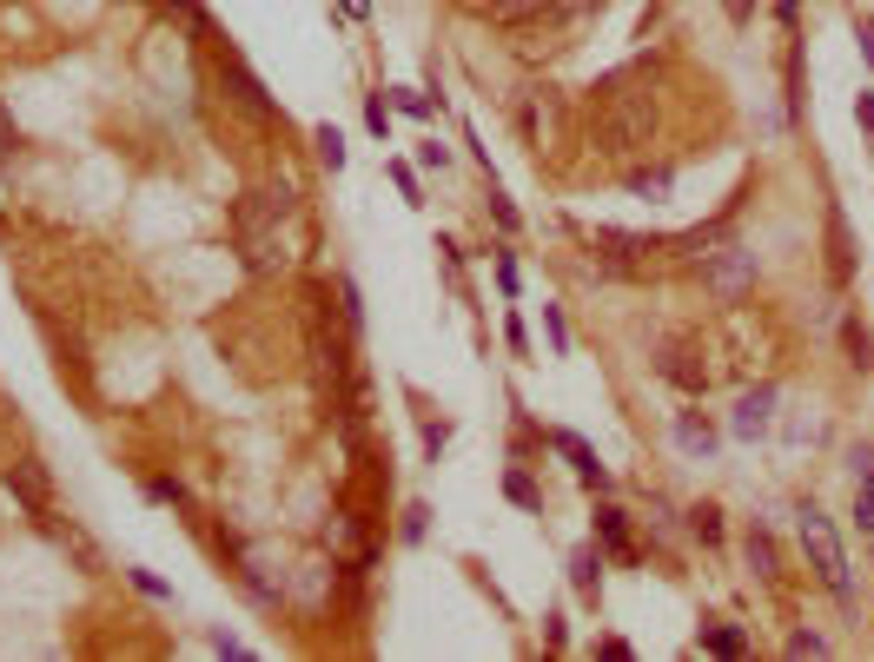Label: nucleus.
<instances>
[{"label": "nucleus", "instance_id": "37", "mask_svg": "<svg viewBox=\"0 0 874 662\" xmlns=\"http://www.w3.org/2000/svg\"><path fill=\"white\" fill-rule=\"evenodd\" d=\"M855 119H862V126L874 133V93H862V99H855Z\"/></svg>", "mask_w": 874, "mask_h": 662}, {"label": "nucleus", "instance_id": "31", "mask_svg": "<svg viewBox=\"0 0 874 662\" xmlns=\"http://www.w3.org/2000/svg\"><path fill=\"white\" fill-rule=\"evenodd\" d=\"M491 212H497V225H504V232H517V212H510V199H504V192H491Z\"/></svg>", "mask_w": 874, "mask_h": 662}, {"label": "nucleus", "instance_id": "33", "mask_svg": "<svg viewBox=\"0 0 874 662\" xmlns=\"http://www.w3.org/2000/svg\"><path fill=\"white\" fill-rule=\"evenodd\" d=\"M13 146H20V133H13V113H7V106H0V159H7V153H13Z\"/></svg>", "mask_w": 874, "mask_h": 662}, {"label": "nucleus", "instance_id": "28", "mask_svg": "<svg viewBox=\"0 0 874 662\" xmlns=\"http://www.w3.org/2000/svg\"><path fill=\"white\" fill-rule=\"evenodd\" d=\"M365 126H371V133H378V139H385V126H391V113H385V99H378V93H371V99H365Z\"/></svg>", "mask_w": 874, "mask_h": 662}, {"label": "nucleus", "instance_id": "20", "mask_svg": "<svg viewBox=\"0 0 874 662\" xmlns=\"http://www.w3.org/2000/svg\"><path fill=\"white\" fill-rule=\"evenodd\" d=\"M689 530H696L703 544H723V511H716V504H696V511H689Z\"/></svg>", "mask_w": 874, "mask_h": 662}, {"label": "nucleus", "instance_id": "32", "mask_svg": "<svg viewBox=\"0 0 874 662\" xmlns=\"http://www.w3.org/2000/svg\"><path fill=\"white\" fill-rule=\"evenodd\" d=\"M822 650H829L822 637H789V656H822Z\"/></svg>", "mask_w": 874, "mask_h": 662}, {"label": "nucleus", "instance_id": "24", "mask_svg": "<svg viewBox=\"0 0 874 662\" xmlns=\"http://www.w3.org/2000/svg\"><path fill=\"white\" fill-rule=\"evenodd\" d=\"M146 497H152V504H172V511H186V491H179L172 477H146Z\"/></svg>", "mask_w": 874, "mask_h": 662}, {"label": "nucleus", "instance_id": "21", "mask_svg": "<svg viewBox=\"0 0 874 662\" xmlns=\"http://www.w3.org/2000/svg\"><path fill=\"white\" fill-rule=\"evenodd\" d=\"M630 192H643V199H663V192H670V166H656V172H630Z\"/></svg>", "mask_w": 874, "mask_h": 662}, {"label": "nucleus", "instance_id": "39", "mask_svg": "<svg viewBox=\"0 0 874 662\" xmlns=\"http://www.w3.org/2000/svg\"><path fill=\"white\" fill-rule=\"evenodd\" d=\"M862 53H868V66H874V27H862Z\"/></svg>", "mask_w": 874, "mask_h": 662}, {"label": "nucleus", "instance_id": "36", "mask_svg": "<svg viewBox=\"0 0 874 662\" xmlns=\"http://www.w3.org/2000/svg\"><path fill=\"white\" fill-rule=\"evenodd\" d=\"M855 477H874V444H862V451H855Z\"/></svg>", "mask_w": 874, "mask_h": 662}, {"label": "nucleus", "instance_id": "26", "mask_svg": "<svg viewBox=\"0 0 874 662\" xmlns=\"http://www.w3.org/2000/svg\"><path fill=\"white\" fill-rule=\"evenodd\" d=\"M855 517H862V530H874V477L855 484Z\"/></svg>", "mask_w": 874, "mask_h": 662}, {"label": "nucleus", "instance_id": "1", "mask_svg": "<svg viewBox=\"0 0 874 662\" xmlns=\"http://www.w3.org/2000/svg\"><path fill=\"white\" fill-rule=\"evenodd\" d=\"M650 133H656V99H650V86L610 80L603 99H597V113H590V146H597L603 159H630V153L650 146Z\"/></svg>", "mask_w": 874, "mask_h": 662}, {"label": "nucleus", "instance_id": "12", "mask_svg": "<svg viewBox=\"0 0 874 662\" xmlns=\"http://www.w3.org/2000/svg\"><path fill=\"white\" fill-rule=\"evenodd\" d=\"M597 537H603V550L630 557V517H623L617 504H603V511H597Z\"/></svg>", "mask_w": 874, "mask_h": 662}, {"label": "nucleus", "instance_id": "18", "mask_svg": "<svg viewBox=\"0 0 874 662\" xmlns=\"http://www.w3.org/2000/svg\"><path fill=\"white\" fill-rule=\"evenodd\" d=\"M491 13H497L504 27H517V20H544L550 0H491Z\"/></svg>", "mask_w": 874, "mask_h": 662}, {"label": "nucleus", "instance_id": "30", "mask_svg": "<svg viewBox=\"0 0 874 662\" xmlns=\"http://www.w3.org/2000/svg\"><path fill=\"white\" fill-rule=\"evenodd\" d=\"M398 106H404L411 119H431V99H424V93H398Z\"/></svg>", "mask_w": 874, "mask_h": 662}, {"label": "nucleus", "instance_id": "25", "mask_svg": "<svg viewBox=\"0 0 874 662\" xmlns=\"http://www.w3.org/2000/svg\"><path fill=\"white\" fill-rule=\"evenodd\" d=\"M159 7H166L172 20H186V27H199V33H206V7H199V0H159Z\"/></svg>", "mask_w": 874, "mask_h": 662}, {"label": "nucleus", "instance_id": "34", "mask_svg": "<svg viewBox=\"0 0 874 662\" xmlns=\"http://www.w3.org/2000/svg\"><path fill=\"white\" fill-rule=\"evenodd\" d=\"M418 159H424V166H451V153H444L438 139H424V146H418Z\"/></svg>", "mask_w": 874, "mask_h": 662}, {"label": "nucleus", "instance_id": "7", "mask_svg": "<svg viewBox=\"0 0 874 662\" xmlns=\"http://www.w3.org/2000/svg\"><path fill=\"white\" fill-rule=\"evenodd\" d=\"M656 371H663L670 385H683V391H703V385H709L696 338H670V345H663V358H656Z\"/></svg>", "mask_w": 874, "mask_h": 662}, {"label": "nucleus", "instance_id": "16", "mask_svg": "<svg viewBox=\"0 0 874 662\" xmlns=\"http://www.w3.org/2000/svg\"><path fill=\"white\" fill-rule=\"evenodd\" d=\"M703 650H709V656H743V650H749V637H743V630H729V623H709V630H703Z\"/></svg>", "mask_w": 874, "mask_h": 662}, {"label": "nucleus", "instance_id": "15", "mask_svg": "<svg viewBox=\"0 0 874 662\" xmlns=\"http://www.w3.org/2000/svg\"><path fill=\"white\" fill-rule=\"evenodd\" d=\"M749 570L769 577V584L782 577V570H776V537H769V530H749Z\"/></svg>", "mask_w": 874, "mask_h": 662}, {"label": "nucleus", "instance_id": "8", "mask_svg": "<svg viewBox=\"0 0 874 662\" xmlns=\"http://www.w3.org/2000/svg\"><path fill=\"white\" fill-rule=\"evenodd\" d=\"M219 80H225V93H232V106H245L252 119H272V99H265V86L232 60V53H219Z\"/></svg>", "mask_w": 874, "mask_h": 662}, {"label": "nucleus", "instance_id": "9", "mask_svg": "<svg viewBox=\"0 0 874 662\" xmlns=\"http://www.w3.org/2000/svg\"><path fill=\"white\" fill-rule=\"evenodd\" d=\"M776 424V385H756L743 404H736V438H762Z\"/></svg>", "mask_w": 874, "mask_h": 662}, {"label": "nucleus", "instance_id": "23", "mask_svg": "<svg viewBox=\"0 0 874 662\" xmlns=\"http://www.w3.org/2000/svg\"><path fill=\"white\" fill-rule=\"evenodd\" d=\"M318 159H325L331 172L345 166V139H338V126H318Z\"/></svg>", "mask_w": 874, "mask_h": 662}, {"label": "nucleus", "instance_id": "29", "mask_svg": "<svg viewBox=\"0 0 874 662\" xmlns=\"http://www.w3.org/2000/svg\"><path fill=\"white\" fill-rule=\"evenodd\" d=\"M126 577H133V584H139V590H146V597H159V603H166V597H172V590H166V584H159V577H152V570H126Z\"/></svg>", "mask_w": 874, "mask_h": 662}, {"label": "nucleus", "instance_id": "38", "mask_svg": "<svg viewBox=\"0 0 874 662\" xmlns=\"http://www.w3.org/2000/svg\"><path fill=\"white\" fill-rule=\"evenodd\" d=\"M345 13H351V20H365V13H371V0H345Z\"/></svg>", "mask_w": 874, "mask_h": 662}, {"label": "nucleus", "instance_id": "14", "mask_svg": "<svg viewBox=\"0 0 874 662\" xmlns=\"http://www.w3.org/2000/svg\"><path fill=\"white\" fill-rule=\"evenodd\" d=\"M46 530H53V544H60V550H73V557H80L86 570H99V550H93V544H86V537H80L73 524H53V517H46Z\"/></svg>", "mask_w": 874, "mask_h": 662}, {"label": "nucleus", "instance_id": "13", "mask_svg": "<svg viewBox=\"0 0 874 662\" xmlns=\"http://www.w3.org/2000/svg\"><path fill=\"white\" fill-rule=\"evenodd\" d=\"M842 345H849V365H855V371H874V338H868V325H855V318H849V325H842Z\"/></svg>", "mask_w": 874, "mask_h": 662}, {"label": "nucleus", "instance_id": "19", "mask_svg": "<svg viewBox=\"0 0 874 662\" xmlns=\"http://www.w3.org/2000/svg\"><path fill=\"white\" fill-rule=\"evenodd\" d=\"M597 577H603V550H577L570 557V584L577 590H597Z\"/></svg>", "mask_w": 874, "mask_h": 662}, {"label": "nucleus", "instance_id": "17", "mask_svg": "<svg viewBox=\"0 0 874 662\" xmlns=\"http://www.w3.org/2000/svg\"><path fill=\"white\" fill-rule=\"evenodd\" d=\"M829 245H835V279H849V272H855V245H849L842 212H829Z\"/></svg>", "mask_w": 874, "mask_h": 662}, {"label": "nucleus", "instance_id": "3", "mask_svg": "<svg viewBox=\"0 0 874 662\" xmlns=\"http://www.w3.org/2000/svg\"><path fill=\"white\" fill-rule=\"evenodd\" d=\"M796 517H802L796 530H802V550H809V570H815V577H822V584H829L835 597H849V557H842V537H835V524H829V517H822L815 504H802Z\"/></svg>", "mask_w": 874, "mask_h": 662}, {"label": "nucleus", "instance_id": "22", "mask_svg": "<svg viewBox=\"0 0 874 662\" xmlns=\"http://www.w3.org/2000/svg\"><path fill=\"white\" fill-rule=\"evenodd\" d=\"M504 497H510V504H524V511H537V504H544V497H537V484H530L524 471H510V477H504Z\"/></svg>", "mask_w": 874, "mask_h": 662}, {"label": "nucleus", "instance_id": "5", "mask_svg": "<svg viewBox=\"0 0 874 662\" xmlns=\"http://www.w3.org/2000/svg\"><path fill=\"white\" fill-rule=\"evenodd\" d=\"M703 285H709L723 305H736V298L756 285V252H749V245H723V252H709V259H703Z\"/></svg>", "mask_w": 874, "mask_h": 662}, {"label": "nucleus", "instance_id": "6", "mask_svg": "<svg viewBox=\"0 0 874 662\" xmlns=\"http://www.w3.org/2000/svg\"><path fill=\"white\" fill-rule=\"evenodd\" d=\"M7 497H13L33 524H46V517H53V477H46V464H40V458L7 464Z\"/></svg>", "mask_w": 874, "mask_h": 662}, {"label": "nucleus", "instance_id": "27", "mask_svg": "<svg viewBox=\"0 0 874 662\" xmlns=\"http://www.w3.org/2000/svg\"><path fill=\"white\" fill-rule=\"evenodd\" d=\"M590 7H603V0H550L544 20H577V13H590Z\"/></svg>", "mask_w": 874, "mask_h": 662}, {"label": "nucleus", "instance_id": "10", "mask_svg": "<svg viewBox=\"0 0 874 662\" xmlns=\"http://www.w3.org/2000/svg\"><path fill=\"white\" fill-rule=\"evenodd\" d=\"M550 444H557V451H564V458L577 464V477H583L590 491H610V471L597 464V451H590V444H583L577 431H550Z\"/></svg>", "mask_w": 874, "mask_h": 662}, {"label": "nucleus", "instance_id": "2", "mask_svg": "<svg viewBox=\"0 0 874 662\" xmlns=\"http://www.w3.org/2000/svg\"><path fill=\"white\" fill-rule=\"evenodd\" d=\"M232 232H239V259H245V272H259V279H278V272L292 265V245H285V232H278V212H272V199H265L259 186L239 199V212H232Z\"/></svg>", "mask_w": 874, "mask_h": 662}, {"label": "nucleus", "instance_id": "11", "mask_svg": "<svg viewBox=\"0 0 874 662\" xmlns=\"http://www.w3.org/2000/svg\"><path fill=\"white\" fill-rule=\"evenodd\" d=\"M676 444H683L689 458H709V451H716V431H709V418H703V411H683V418H676Z\"/></svg>", "mask_w": 874, "mask_h": 662}, {"label": "nucleus", "instance_id": "4", "mask_svg": "<svg viewBox=\"0 0 874 662\" xmlns=\"http://www.w3.org/2000/svg\"><path fill=\"white\" fill-rule=\"evenodd\" d=\"M590 252H597V272L603 279H643L650 265H656V239H643V232H610V225H597L590 232Z\"/></svg>", "mask_w": 874, "mask_h": 662}, {"label": "nucleus", "instance_id": "35", "mask_svg": "<svg viewBox=\"0 0 874 662\" xmlns=\"http://www.w3.org/2000/svg\"><path fill=\"white\" fill-rule=\"evenodd\" d=\"M391 179H398V192H404V199L418 206V179H411V166H391Z\"/></svg>", "mask_w": 874, "mask_h": 662}]
</instances>
